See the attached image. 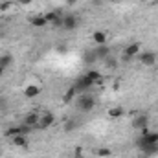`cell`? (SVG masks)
<instances>
[{
    "instance_id": "cell-1",
    "label": "cell",
    "mask_w": 158,
    "mask_h": 158,
    "mask_svg": "<svg viewBox=\"0 0 158 158\" xmlns=\"http://www.w3.org/2000/svg\"><path fill=\"white\" fill-rule=\"evenodd\" d=\"M74 103H76L77 112H81V114H88V112H92L94 107H96V98H94L92 94L85 92V94H77V96H76Z\"/></svg>"
},
{
    "instance_id": "cell-2",
    "label": "cell",
    "mask_w": 158,
    "mask_h": 158,
    "mask_svg": "<svg viewBox=\"0 0 158 158\" xmlns=\"http://www.w3.org/2000/svg\"><path fill=\"white\" fill-rule=\"evenodd\" d=\"M31 131H33L31 127H28V125L20 123V125H13V127L6 129L4 136H6V138H13V136H19V134H22V136H28V134H30Z\"/></svg>"
},
{
    "instance_id": "cell-3",
    "label": "cell",
    "mask_w": 158,
    "mask_h": 158,
    "mask_svg": "<svg viewBox=\"0 0 158 158\" xmlns=\"http://www.w3.org/2000/svg\"><path fill=\"white\" fill-rule=\"evenodd\" d=\"M92 86H94V81L86 77V74L79 76V77L74 81V88L77 90V94H85V92H88Z\"/></svg>"
},
{
    "instance_id": "cell-4",
    "label": "cell",
    "mask_w": 158,
    "mask_h": 158,
    "mask_svg": "<svg viewBox=\"0 0 158 158\" xmlns=\"http://www.w3.org/2000/svg\"><path fill=\"white\" fill-rule=\"evenodd\" d=\"M79 26V17L76 13H64V17H63V30L64 31H74L76 28Z\"/></svg>"
},
{
    "instance_id": "cell-5",
    "label": "cell",
    "mask_w": 158,
    "mask_h": 158,
    "mask_svg": "<svg viewBox=\"0 0 158 158\" xmlns=\"http://www.w3.org/2000/svg\"><path fill=\"white\" fill-rule=\"evenodd\" d=\"M44 17H46V20H48L50 26H53V28H61V26H63V17H64V13H63L61 9L50 11V13H46Z\"/></svg>"
},
{
    "instance_id": "cell-6",
    "label": "cell",
    "mask_w": 158,
    "mask_h": 158,
    "mask_svg": "<svg viewBox=\"0 0 158 158\" xmlns=\"http://www.w3.org/2000/svg\"><path fill=\"white\" fill-rule=\"evenodd\" d=\"M140 52H142L140 42H131V44H127V46H125V50H123V61H131V59L138 57V53H140Z\"/></svg>"
},
{
    "instance_id": "cell-7",
    "label": "cell",
    "mask_w": 158,
    "mask_h": 158,
    "mask_svg": "<svg viewBox=\"0 0 158 158\" xmlns=\"http://www.w3.org/2000/svg\"><path fill=\"white\" fill-rule=\"evenodd\" d=\"M138 61H140V64L151 68V66L156 64V53L155 52H140L138 53Z\"/></svg>"
},
{
    "instance_id": "cell-8",
    "label": "cell",
    "mask_w": 158,
    "mask_h": 158,
    "mask_svg": "<svg viewBox=\"0 0 158 158\" xmlns=\"http://www.w3.org/2000/svg\"><path fill=\"white\" fill-rule=\"evenodd\" d=\"M53 123H55V114H53V112H42V114H40V119H39L37 129H39V131L50 129Z\"/></svg>"
},
{
    "instance_id": "cell-9",
    "label": "cell",
    "mask_w": 158,
    "mask_h": 158,
    "mask_svg": "<svg viewBox=\"0 0 158 158\" xmlns=\"http://www.w3.org/2000/svg\"><path fill=\"white\" fill-rule=\"evenodd\" d=\"M145 127H149V116H147L145 112H142V114H138L136 118L132 119V129L142 131V129H145Z\"/></svg>"
},
{
    "instance_id": "cell-10",
    "label": "cell",
    "mask_w": 158,
    "mask_h": 158,
    "mask_svg": "<svg viewBox=\"0 0 158 158\" xmlns=\"http://www.w3.org/2000/svg\"><path fill=\"white\" fill-rule=\"evenodd\" d=\"M39 119H40V114L37 112V110H33V112H30V114H26V116H24L22 123H24V125H28V127H31V129H37Z\"/></svg>"
},
{
    "instance_id": "cell-11",
    "label": "cell",
    "mask_w": 158,
    "mask_h": 158,
    "mask_svg": "<svg viewBox=\"0 0 158 158\" xmlns=\"http://www.w3.org/2000/svg\"><path fill=\"white\" fill-rule=\"evenodd\" d=\"M98 61H99V59H98V55H96L94 48H92V50H85V52H83V64L92 66V64H96Z\"/></svg>"
},
{
    "instance_id": "cell-12",
    "label": "cell",
    "mask_w": 158,
    "mask_h": 158,
    "mask_svg": "<svg viewBox=\"0 0 158 158\" xmlns=\"http://www.w3.org/2000/svg\"><path fill=\"white\" fill-rule=\"evenodd\" d=\"M94 52H96V55H98L99 61H105L109 55H112V52H110V48H109L107 44H99V46H96Z\"/></svg>"
},
{
    "instance_id": "cell-13",
    "label": "cell",
    "mask_w": 158,
    "mask_h": 158,
    "mask_svg": "<svg viewBox=\"0 0 158 158\" xmlns=\"http://www.w3.org/2000/svg\"><path fill=\"white\" fill-rule=\"evenodd\" d=\"M92 40H94V44H96V46H99V44H107L109 35H107L105 31L98 30V31H94V33H92Z\"/></svg>"
},
{
    "instance_id": "cell-14",
    "label": "cell",
    "mask_w": 158,
    "mask_h": 158,
    "mask_svg": "<svg viewBox=\"0 0 158 158\" xmlns=\"http://www.w3.org/2000/svg\"><path fill=\"white\" fill-rule=\"evenodd\" d=\"M39 94H40V88L37 85H28V86L24 88V96H26L28 99H35Z\"/></svg>"
},
{
    "instance_id": "cell-15",
    "label": "cell",
    "mask_w": 158,
    "mask_h": 158,
    "mask_svg": "<svg viewBox=\"0 0 158 158\" xmlns=\"http://www.w3.org/2000/svg\"><path fill=\"white\" fill-rule=\"evenodd\" d=\"M11 143L15 145V147H28V136H22V134H19V136H13L11 138Z\"/></svg>"
},
{
    "instance_id": "cell-16",
    "label": "cell",
    "mask_w": 158,
    "mask_h": 158,
    "mask_svg": "<svg viewBox=\"0 0 158 158\" xmlns=\"http://www.w3.org/2000/svg\"><path fill=\"white\" fill-rule=\"evenodd\" d=\"M30 22H31V26H35V28H44V26L48 24V20H46L44 15H35V17H31Z\"/></svg>"
},
{
    "instance_id": "cell-17",
    "label": "cell",
    "mask_w": 158,
    "mask_h": 158,
    "mask_svg": "<svg viewBox=\"0 0 158 158\" xmlns=\"http://www.w3.org/2000/svg\"><path fill=\"white\" fill-rule=\"evenodd\" d=\"M76 96H77V90H76V88H74V85H72V86L66 90V94L63 96V101H64V103H72V101L76 99Z\"/></svg>"
},
{
    "instance_id": "cell-18",
    "label": "cell",
    "mask_w": 158,
    "mask_h": 158,
    "mask_svg": "<svg viewBox=\"0 0 158 158\" xmlns=\"http://www.w3.org/2000/svg\"><path fill=\"white\" fill-rule=\"evenodd\" d=\"M123 114H125L123 107H112V109H109V118H112V119H118V118H121Z\"/></svg>"
},
{
    "instance_id": "cell-19",
    "label": "cell",
    "mask_w": 158,
    "mask_h": 158,
    "mask_svg": "<svg viewBox=\"0 0 158 158\" xmlns=\"http://www.w3.org/2000/svg\"><path fill=\"white\" fill-rule=\"evenodd\" d=\"M9 64H13V57H11V53H4V55H0V66L6 70Z\"/></svg>"
},
{
    "instance_id": "cell-20",
    "label": "cell",
    "mask_w": 158,
    "mask_h": 158,
    "mask_svg": "<svg viewBox=\"0 0 158 158\" xmlns=\"http://www.w3.org/2000/svg\"><path fill=\"white\" fill-rule=\"evenodd\" d=\"M86 77L92 79V81H94V85H96V83H101V81H103V76H101V74H99L98 70H88V72H86Z\"/></svg>"
},
{
    "instance_id": "cell-21",
    "label": "cell",
    "mask_w": 158,
    "mask_h": 158,
    "mask_svg": "<svg viewBox=\"0 0 158 158\" xmlns=\"http://www.w3.org/2000/svg\"><path fill=\"white\" fill-rule=\"evenodd\" d=\"M103 63H105V66H107L109 70H116V68H118V61H116V57H112V55H109Z\"/></svg>"
},
{
    "instance_id": "cell-22",
    "label": "cell",
    "mask_w": 158,
    "mask_h": 158,
    "mask_svg": "<svg viewBox=\"0 0 158 158\" xmlns=\"http://www.w3.org/2000/svg\"><path fill=\"white\" fill-rule=\"evenodd\" d=\"M96 155H98V156H101V158H109L110 155H112V151H110L109 147H99V149L96 151Z\"/></svg>"
},
{
    "instance_id": "cell-23",
    "label": "cell",
    "mask_w": 158,
    "mask_h": 158,
    "mask_svg": "<svg viewBox=\"0 0 158 158\" xmlns=\"http://www.w3.org/2000/svg\"><path fill=\"white\" fill-rule=\"evenodd\" d=\"M11 6H13L11 0H2V2H0V11H9Z\"/></svg>"
},
{
    "instance_id": "cell-24",
    "label": "cell",
    "mask_w": 158,
    "mask_h": 158,
    "mask_svg": "<svg viewBox=\"0 0 158 158\" xmlns=\"http://www.w3.org/2000/svg\"><path fill=\"white\" fill-rule=\"evenodd\" d=\"M4 110H7V99L4 96H0V112H4Z\"/></svg>"
},
{
    "instance_id": "cell-25",
    "label": "cell",
    "mask_w": 158,
    "mask_h": 158,
    "mask_svg": "<svg viewBox=\"0 0 158 158\" xmlns=\"http://www.w3.org/2000/svg\"><path fill=\"white\" fill-rule=\"evenodd\" d=\"M57 52H59V53H66V44H64V46H63V44L57 46Z\"/></svg>"
},
{
    "instance_id": "cell-26",
    "label": "cell",
    "mask_w": 158,
    "mask_h": 158,
    "mask_svg": "<svg viewBox=\"0 0 158 158\" xmlns=\"http://www.w3.org/2000/svg\"><path fill=\"white\" fill-rule=\"evenodd\" d=\"M17 2H19V4H20V6H26V4H31V2H33V0H17Z\"/></svg>"
},
{
    "instance_id": "cell-27",
    "label": "cell",
    "mask_w": 158,
    "mask_h": 158,
    "mask_svg": "<svg viewBox=\"0 0 158 158\" xmlns=\"http://www.w3.org/2000/svg\"><path fill=\"white\" fill-rule=\"evenodd\" d=\"M77 155H83V149L81 147H76V151H74V156H77Z\"/></svg>"
},
{
    "instance_id": "cell-28",
    "label": "cell",
    "mask_w": 158,
    "mask_h": 158,
    "mask_svg": "<svg viewBox=\"0 0 158 158\" xmlns=\"http://www.w3.org/2000/svg\"><path fill=\"white\" fill-rule=\"evenodd\" d=\"M76 2H77V0H64V4H66V6H74Z\"/></svg>"
},
{
    "instance_id": "cell-29",
    "label": "cell",
    "mask_w": 158,
    "mask_h": 158,
    "mask_svg": "<svg viewBox=\"0 0 158 158\" xmlns=\"http://www.w3.org/2000/svg\"><path fill=\"white\" fill-rule=\"evenodd\" d=\"M138 158H151V156H147V155H143V153H140V155H138Z\"/></svg>"
},
{
    "instance_id": "cell-30",
    "label": "cell",
    "mask_w": 158,
    "mask_h": 158,
    "mask_svg": "<svg viewBox=\"0 0 158 158\" xmlns=\"http://www.w3.org/2000/svg\"><path fill=\"white\" fill-rule=\"evenodd\" d=\"M2 74H4V68H2V66H0V76H2Z\"/></svg>"
},
{
    "instance_id": "cell-31",
    "label": "cell",
    "mask_w": 158,
    "mask_h": 158,
    "mask_svg": "<svg viewBox=\"0 0 158 158\" xmlns=\"http://www.w3.org/2000/svg\"><path fill=\"white\" fill-rule=\"evenodd\" d=\"M74 158H85V156H83V155H77V156H74Z\"/></svg>"
},
{
    "instance_id": "cell-32",
    "label": "cell",
    "mask_w": 158,
    "mask_h": 158,
    "mask_svg": "<svg viewBox=\"0 0 158 158\" xmlns=\"http://www.w3.org/2000/svg\"><path fill=\"white\" fill-rule=\"evenodd\" d=\"M112 2H123V0H112Z\"/></svg>"
},
{
    "instance_id": "cell-33",
    "label": "cell",
    "mask_w": 158,
    "mask_h": 158,
    "mask_svg": "<svg viewBox=\"0 0 158 158\" xmlns=\"http://www.w3.org/2000/svg\"><path fill=\"white\" fill-rule=\"evenodd\" d=\"M0 156H2V149H0Z\"/></svg>"
},
{
    "instance_id": "cell-34",
    "label": "cell",
    "mask_w": 158,
    "mask_h": 158,
    "mask_svg": "<svg viewBox=\"0 0 158 158\" xmlns=\"http://www.w3.org/2000/svg\"><path fill=\"white\" fill-rule=\"evenodd\" d=\"M0 2H2V0H0Z\"/></svg>"
}]
</instances>
